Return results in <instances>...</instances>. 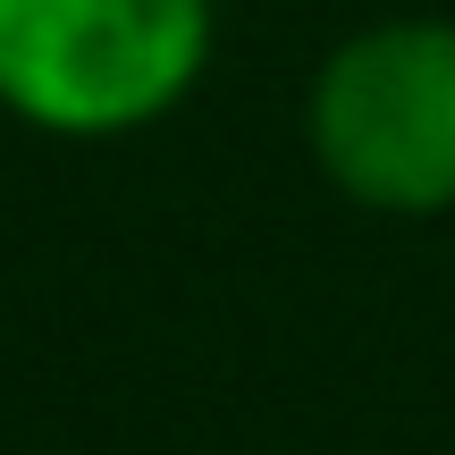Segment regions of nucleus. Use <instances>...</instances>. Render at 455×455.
<instances>
[{
	"mask_svg": "<svg viewBox=\"0 0 455 455\" xmlns=\"http://www.w3.org/2000/svg\"><path fill=\"white\" fill-rule=\"evenodd\" d=\"M312 152L371 212L455 203V26H371L312 84Z\"/></svg>",
	"mask_w": 455,
	"mask_h": 455,
	"instance_id": "obj_2",
	"label": "nucleus"
},
{
	"mask_svg": "<svg viewBox=\"0 0 455 455\" xmlns=\"http://www.w3.org/2000/svg\"><path fill=\"white\" fill-rule=\"evenodd\" d=\"M212 51V0H0V101L51 135L161 118Z\"/></svg>",
	"mask_w": 455,
	"mask_h": 455,
	"instance_id": "obj_1",
	"label": "nucleus"
}]
</instances>
